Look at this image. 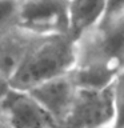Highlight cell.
<instances>
[{
	"label": "cell",
	"mask_w": 124,
	"mask_h": 128,
	"mask_svg": "<svg viewBox=\"0 0 124 128\" xmlns=\"http://www.w3.org/2000/svg\"><path fill=\"white\" fill-rule=\"evenodd\" d=\"M76 64V40L70 34L35 35L18 71L12 88L28 91L40 83L67 75Z\"/></svg>",
	"instance_id": "obj_1"
},
{
	"label": "cell",
	"mask_w": 124,
	"mask_h": 128,
	"mask_svg": "<svg viewBox=\"0 0 124 128\" xmlns=\"http://www.w3.org/2000/svg\"><path fill=\"white\" fill-rule=\"evenodd\" d=\"M103 63L124 68V11L103 19L76 39V64Z\"/></svg>",
	"instance_id": "obj_2"
},
{
	"label": "cell",
	"mask_w": 124,
	"mask_h": 128,
	"mask_svg": "<svg viewBox=\"0 0 124 128\" xmlns=\"http://www.w3.org/2000/svg\"><path fill=\"white\" fill-rule=\"evenodd\" d=\"M114 120L112 86L103 91L78 90L59 128H112Z\"/></svg>",
	"instance_id": "obj_3"
},
{
	"label": "cell",
	"mask_w": 124,
	"mask_h": 128,
	"mask_svg": "<svg viewBox=\"0 0 124 128\" xmlns=\"http://www.w3.org/2000/svg\"><path fill=\"white\" fill-rule=\"evenodd\" d=\"M71 0H20L18 26L35 35L70 34Z\"/></svg>",
	"instance_id": "obj_4"
},
{
	"label": "cell",
	"mask_w": 124,
	"mask_h": 128,
	"mask_svg": "<svg viewBox=\"0 0 124 128\" xmlns=\"http://www.w3.org/2000/svg\"><path fill=\"white\" fill-rule=\"evenodd\" d=\"M27 92L44 108L59 128L70 111L78 88L75 87L68 72L67 75L40 83Z\"/></svg>",
	"instance_id": "obj_5"
},
{
	"label": "cell",
	"mask_w": 124,
	"mask_h": 128,
	"mask_svg": "<svg viewBox=\"0 0 124 128\" xmlns=\"http://www.w3.org/2000/svg\"><path fill=\"white\" fill-rule=\"evenodd\" d=\"M0 111L16 128H58L52 118L27 91L12 90Z\"/></svg>",
	"instance_id": "obj_6"
},
{
	"label": "cell",
	"mask_w": 124,
	"mask_h": 128,
	"mask_svg": "<svg viewBox=\"0 0 124 128\" xmlns=\"http://www.w3.org/2000/svg\"><path fill=\"white\" fill-rule=\"evenodd\" d=\"M35 34L15 26L0 32V74L12 79L26 56Z\"/></svg>",
	"instance_id": "obj_7"
},
{
	"label": "cell",
	"mask_w": 124,
	"mask_h": 128,
	"mask_svg": "<svg viewBox=\"0 0 124 128\" xmlns=\"http://www.w3.org/2000/svg\"><path fill=\"white\" fill-rule=\"evenodd\" d=\"M108 0H71L70 35L75 40L103 20Z\"/></svg>",
	"instance_id": "obj_8"
},
{
	"label": "cell",
	"mask_w": 124,
	"mask_h": 128,
	"mask_svg": "<svg viewBox=\"0 0 124 128\" xmlns=\"http://www.w3.org/2000/svg\"><path fill=\"white\" fill-rule=\"evenodd\" d=\"M120 71V68L110 64L91 63L75 66L70 71V76L78 90L103 91L114 84Z\"/></svg>",
	"instance_id": "obj_9"
},
{
	"label": "cell",
	"mask_w": 124,
	"mask_h": 128,
	"mask_svg": "<svg viewBox=\"0 0 124 128\" xmlns=\"http://www.w3.org/2000/svg\"><path fill=\"white\" fill-rule=\"evenodd\" d=\"M115 107V120L112 128H124V68L116 76L112 84Z\"/></svg>",
	"instance_id": "obj_10"
},
{
	"label": "cell",
	"mask_w": 124,
	"mask_h": 128,
	"mask_svg": "<svg viewBox=\"0 0 124 128\" xmlns=\"http://www.w3.org/2000/svg\"><path fill=\"white\" fill-rule=\"evenodd\" d=\"M20 0H0V32L18 26Z\"/></svg>",
	"instance_id": "obj_11"
},
{
	"label": "cell",
	"mask_w": 124,
	"mask_h": 128,
	"mask_svg": "<svg viewBox=\"0 0 124 128\" xmlns=\"http://www.w3.org/2000/svg\"><path fill=\"white\" fill-rule=\"evenodd\" d=\"M123 11H124V0H108L107 11L103 19H110Z\"/></svg>",
	"instance_id": "obj_12"
},
{
	"label": "cell",
	"mask_w": 124,
	"mask_h": 128,
	"mask_svg": "<svg viewBox=\"0 0 124 128\" xmlns=\"http://www.w3.org/2000/svg\"><path fill=\"white\" fill-rule=\"evenodd\" d=\"M12 90H14V88H12L11 80L0 74V106H2L3 102L7 99V96L11 94Z\"/></svg>",
	"instance_id": "obj_13"
},
{
	"label": "cell",
	"mask_w": 124,
	"mask_h": 128,
	"mask_svg": "<svg viewBox=\"0 0 124 128\" xmlns=\"http://www.w3.org/2000/svg\"><path fill=\"white\" fill-rule=\"evenodd\" d=\"M0 128H16L2 111H0Z\"/></svg>",
	"instance_id": "obj_14"
}]
</instances>
